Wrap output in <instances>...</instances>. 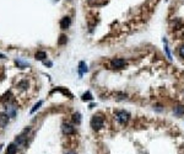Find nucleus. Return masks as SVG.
Segmentation results:
<instances>
[{
	"label": "nucleus",
	"mask_w": 184,
	"mask_h": 154,
	"mask_svg": "<svg viewBox=\"0 0 184 154\" xmlns=\"http://www.w3.org/2000/svg\"><path fill=\"white\" fill-rule=\"evenodd\" d=\"M104 125V120L103 117H101L99 115H94L92 118H91V127L94 129V131H98L103 127Z\"/></svg>",
	"instance_id": "1"
},
{
	"label": "nucleus",
	"mask_w": 184,
	"mask_h": 154,
	"mask_svg": "<svg viewBox=\"0 0 184 154\" xmlns=\"http://www.w3.org/2000/svg\"><path fill=\"white\" fill-rule=\"evenodd\" d=\"M115 118H117V121L120 123V125H125V123L129 121V118H130V115H129V112L127 111H117V114H115Z\"/></svg>",
	"instance_id": "2"
},
{
	"label": "nucleus",
	"mask_w": 184,
	"mask_h": 154,
	"mask_svg": "<svg viewBox=\"0 0 184 154\" xmlns=\"http://www.w3.org/2000/svg\"><path fill=\"white\" fill-rule=\"evenodd\" d=\"M111 66L114 69H122V68H124L127 66V61L123 59V58H114V59L111 61Z\"/></svg>",
	"instance_id": "3"
},
{
	"label": "nucleus",
	"mask_w": 184,
	"mask_h": 154,
	"mask_svg": "<svg viewBox=\"0 0 184 154\" xmlns=\"http://www.w3.org/2000/svg\"><path fill=\"white\" fill-rule=\"evenodd\" d=\"M5 107H6V115L9 116V117H15V115H16V107L13 105V104H6L5 105Z\"/></svg>",
	"instance_id": "4"
},
{
	"label": "nucleus",
	"mask_w": 184,
	"mask_h": 154,
	"mask_svg": "<svg viewBox=\"0 0 184 154\" xmlns=\"http://www.w3.org/2000/svg\"><path fill=\"white\" fill-rule=\"evenodd\" d=\"M70 23H71V19H70L69 16L63 17V19L60 20V28L62 30H66L70 26Z\"/></svg>",
	"instance_id": "5"
},
{
	"label": "nucleus",
	"mask_w": 184,
	"mask_h": 154,
	"mask_svg": "<svg viewBox=\"0 0 184 154\" xmlns=\"http://www.w3.org/2000/svg\"><path fill=\"white\" fill-rule=\"evenodd\" d=\"M63 132L65 134H74L75 133V128L69 125V123H63Z\"/></svg>",
	"instance_id": "6"
},
{
	"label": "nucleus",
	"mask_w": 184,
	"mask_h": 154,
	"mask_svg": "<svg viewBox=\"0 0 184 154\" xmlns=\"http://www.w3.org/2000/svg\"><path fill=\"white\" fill-rule=\"evenodd\" d=\"M8 122H9V116L6 115V114H0V127H5L8 125Z\"/></svg>",
	"instance_id": "7"
},
{
	"label": "nucleus",
	"mask_w": 184,
	"mask_h": 154,
	"mask_svg": "<svg viewBox=\"0 0 184 154\" xmlns=\"http://www.w3.org/2000/svg\"><path fill=\"white\" fill-rule=\"evenodd\" d=\"M16 153H17V146L15 143L9 144L6 149V154H16Z\"/></svg>",
	"instance_id": "8"
},
{
	"label": "nucleus",
	"mask_w": 184,
	"mask_h": 154,
	"mask_svg": "<svg viewBox=\"0 0 184 154\" xmlns=\"http://www.w3.org/2000/svg\"><path fill=\"white\" fill-rule=\"evenodd\" d=\"M174 115L176 116H183L184 115V106H182V105H178V106H176L174 107Z\"/></svg>",
	"instance_id": "9"
},
{
	"label": "nucleus",
	"mask_w": 184,
	"mask_h": 154,
	"mask_svg": "<svg viewBox=\"0 0 184 154\" xmlns=\"http://www.w3.org/2000/svg\"><path fill=\"white\" fill-rule=\"evenodd\" d=\"M87 72V66H86V63L85 62H80L79 63V74L80 76H82V74L86 73Z\"/></svg>",
	"instance_id": "10"
},
{
	"label": "nucleus",
	"mask_w": 184,
	"mask_h": 154,
	"mask_svg": "<svg viewBox=\"0 0 184 154\" xmlns=\"http://www.w3.org/2000/svg\"><path fill=\"white\" fill-rule=\"evenodd\" d=\"M17 88L20 89V90H27V88H28V81L27 79H22L19 84H17Z\"/></svg>",
	"instance_id": "11"
},
{
	"label": "nucleus",
	"mask_w": 184,
	"mask_h": 154,
	"mask_svg": "<svg viewBox=\"0 0 184 154\" xmlns=\"http://www.w3.org/2000/svg\"><path fill=\"white\" fill-rule=\"evenodd\" d=\"M163 43H164V52H166V54H167L169 61H172V54H171V52H169L168 43H167V40H166V38H163Z\"/></svg>",
	"instance_id": "12"
},
{
	"label": "nucleus",
	"mask_w": 184,
	"mask_h": 154,
	"mask_svg": "<svg viewBox=\"0 0 184 154\" xmlns=\"http://www.w3.org/2000/svg\"><path fill=\"white\" fill-rule=\"evenodd\" d=\"M34 57H36V59H38V61H43V59L47 58V54H45V52H37Z\"/></svg>",
	"instance_id": "13"
},
{
	"label": "nucleus",
	"mask_w": 184,
	"mask_h": 154,
	"mask_svg": "<svg viewBox=\"0 0 184 154\" xmlns=\"http://www.w3.org/2000/svg\"><path fill=\"white\" fill-rule=\"evenodd\" d=\"M68 42V37L65 36V35H60V37H59V40H58V45H65Z\"/></svg>",
	"instance_id": "14"
},
{
	"label": "nucleus",
	"mask_w": 184,
	"mask_h": 154,
	"mask_svg": "<svg viewBox=\"0 0 184 154\" xmlns=\"http://www.w3.org/2000/svg\"><path fill=\"white\" fill-rule=\"evenodd\" d=\"M73 120H74L75 123H80V122H81V115H80V114H74Z\"/></svg>",
	"instance_id": "15"
},
{
	"label": "nucleus",
	"mask_w": 184,
	"mask_h": 154,
	"mask_svg": "<svg viewBox=\"0 0 184 154\" xmlns=\"http://www.w3.org/2000/svg\"><path fill=\"white\" fill-rule=\"evenodd\" d=\"M82 100H84V101H86V100H92V95L90 93H86L82 95Z\"/></svg>",
	"instance_id": "16"
},
{
	"label": "nucleus",
	"mask_w": 184,
	"mask_h": 154,
	"mask_svg": "<svg viewBox=\"0 0 184 154\" xmlns=\"http://www.w3.org/2000/svg\"><path fill=\"white\" fill-rule=\"evenodd\" d=\"M41 105H42V101H38L37 104H36V105L33 106V109L31 110V114H33V112H34L36 110H38V109H39V106H41Z\"/></svg>",
	"instance_id": "17"
},
{
	"label": "nucleus",
	"mask_w": 184,
	"mask_h": 154,
	"mask_svg": "<svg viewBox=\"0 0 184 154\" xmlns=\"http://www.w3.org/2000/svg\"><path fill=\"white\" fill-rule=\"evenodd\" d=\"M179 56H181L182 58H184V45L181 46V48H179Z\"/></svg>",
	"instance_id": "18"
},
{
	"label": "nucleus",
	"mask_w": 184,
	"mask_h": 154,
	"mask_svg": "<svg viewBox=\"0 0 184 154\" xmlns=\"http://www.w3.org/2000/svg\"><path fill=\"white\" fill-rule=\"evenodd\" d=\"M0 58L3 59V58H5V56H4V54H1V53H0Z\"/></svg>",
	"instance_id": "19"
},
{
	"label": "nucleus",
	"mask_w": 184,
	"mask_h": 154,
	"mask_svg": "<svg viewBox=\"0 0 184 154\" xmlns=\"http://www.w3.org/2000/svg\"><path fill=\"white\" fill-rule=\"evenodd\" d=\"M66 154H75L74 152H69V153H66Z\"/></svg>",
	"instance_id": "20"
}]
</instances>
